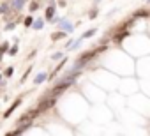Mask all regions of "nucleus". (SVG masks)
I'll return each instance as SVG.
<instances>
[{"instance_id": "9b49d317", "label": "nucleus", "mask_w": 150, "mask_h": 136, "mask_svg": "<svg viewBox=\"0 0 150 136\" xmlns=\"http://www.w3.org/2000/svg\"><path fill=\"white\" fill-rule=\"evenodd\" d=\"M62 37H66V32H55L51 35V41H57V39H62Z\"/></svg>"}, {"instance_id": "f257e3e1", "label": "nucleus", "mask_w": 150, "mask_h": 136, "mask_svg": "<svg viewBox=\"0 0 150 136\" xmlns=\"http://www.w3.org/2000/svg\"><path fill=\"white\" fill-rule=\"evenodd\" d=\"M104 50H106V46H101V48H97V50H94V51H87V53H85V55H83V57H81V58H79V60L76 62L74 69H79L81 65H85V64H87V62H88L90 58H94V57H95L97 53H101V51H104Z\"/></svg>"}, {"instance_id": "dca6fc26", "label": "nucleus", "mask_w": 150, "mask_h": 136, "mask_svg": "<svg viewBox=\"0 0 150 136\" xmlns=\"http://www.w3.org/2000/svg\"><path fill=\"white\" fill-rule=\"evenodd\" d=\"M7 48H9V44H7V42H4V44H0V53L4 55V51H6Z\"/></svg>"}, {"instance_id": "f8f14e48", "label": "nucleus", "mask_w": 150, "mask_h": 136, "mask_svg": "<svg viewBox=\"0 0 150 136\" xmlns=\"http://www.w3.org/2000/svg\"><path fill=\"white\" fill-rule=\"evenodd\" d=\"M34 23V28H37V30H41L42 28V19H37V21H32Z\"/></svg>"}, {"instance_id": "39448f33", "label": "nucleus", "mask_w": 150, "mask_h": 136, "mask_svg": "<svg viewBox=\"0 0 150 136\" xmlns=\"http://www.w3.org/2000/svg\"><path fill=\"white\" fill-rule=\"evenodd\" d=\"M60 28H62L64 32H66V30H67V32H73V30H74V27L71 25V21H66V19L60 21Z\"/></svg>"}, {"instance_id": "4be33fe9", "label": "nucleus", "mask_w": 150, "mask_h": 136, "mask_svg": "<svg viewBox=\"0 0 150 136\" xmlns=\"http://www.w3.org/2000/svg\"><path fill=\"white\" fill-rule=\"evenodd\" d=\"M95 16H97V11H92V12H90V18H92V19H94V18H95Z\"/></svg>"}, {"instance_id": "9d476101", "label": "nucleus", "mask_w": 150, "mask_h": 136, "mask_svg": "<svg viewBox=\"0 0 150 136\" xmlns=\"http://www.w3.org/2000/svg\"><path fill=\"white\" fill-rule=\"evenodd\" d=\"M37 115H39V111H37V108H35V110H30V111L27 113V117H28V120H32V119H35Z\"/></svg>"}, {"instance_id": "1a4fd4ad", "label": "nucleus", "mask_w": 150, "mask_h": 136, "mask_svg": "<svg viewBox=\"0 0 150 136\" xmlns=\"http://www.w3.org/2000/svg\"><path fill=\"white\" fill-rule=\"evenodd\" d=\"M136 18H148V11H145V9H141V11H138L134 16H133V19H136Z\"/></svg>"}, {"instance_id": "412c9836", "label": "nucleus", "mask_w": 150, "mask_h": 136, "mask_svg": "<svg viewBox=\"0 0 150 136\" xmlns=\"http://www.w3.org/2000/svg\"><path fill=\"white\" fill-rule=\"evenodd\" d=\"M16 51H18V46H12V48H11V50H9V53H11V55H14V53H16Z\"/></svg>"}, {"instance_id": "4468645a", "label": "nucleus", "mask_w": 150, "mask_h": 136, "mask_svg": "<svg viewBox=\"0 0 150 136\" xmlns=\"http://www.w3.org/2000/svg\"><path fill=\"white\" fill-rule=\"evenodd\" d=\"M12 73H14V67H7V69H6V76H7V78H11Z\"/></svg>"}, {"instance_id": "7ed1b4c3", "label": "nucleus", "mask_w": 150, "mask_h": 136, "mask_svg": "<svg viewBox=\"0 0 150 136\" xmlns=\"http://www.w3.org/2000/svg\"><path fill=\"white\" fill-rule=\"evenodd\" d=\"M125 37H127V30H117V35L113 37V41L120 44V42H122V41H124Z\"/></svg>"}, {"instance_id": "6ab92c4d", "label": "nucleus", "mask_w": 150, "mask_h": 136, "mask_svg": "<svg viewBox=\"0 0 150 136\" xmlns=\"http://www.w3.org/2000/svg\"><path fill=\"white\" fill-rule=\"evenodd\" d=\"M51 58H53V60H60V58H62V53H55Z\"/></svg>"}, {"instance_id": "0eeeda50", "label": "nucleus", "mask_w": 150, "mask_h": 136, "mask_svg": "<svg viewBox=\"0 0 150 136\" xmlns=\"http://www.w3.org/2000/svg\"><path fill=\"white\" fill-rule=\"evenodd\" d=\"M11 6H12L16 11H19V9H23V6H25V0H12V2H11Z\"/></svg>"}, {"instance_id": "20e7f679", "label": "nucleus", "mask_w": 150, "mask_h": 136, "mask_svg": "<svg viewBox=\"0 0 150 136\" xmlns=\"http://www.w3.org/2000/svg\"><path fill=\"white\" fill-rule=\"evenodd\" d=\"M19 103H21V99H16V101H14V103H12V104H11V108H9V110H7V111H6V113H4V117H6V119H7V117H11V115H12V111H14V110H16V108H18V106H19Z\"/></svg>"}, {"instance_id": "2eb2a0df", "label": "nucleus", "mask_w": 150, "mask_h": 136, "mask_svg": "<svg viewBox=\"0 0 150 136\" xmlns=\"http://www.w3.org/2000/svg\"><path fill=\"white\" fill-rule=\"evenodd\" d=\"M7 9H9V4L6 2V4H4L2 7H0V12H2V14H7Z\"/></svg>"}, {"instance_id": "a211bd4d", "label": "nucleus", "mask_w": 150, "mask_h": 136, "mask_svg": "<svg viewBox=\"0 0 150 136\" xmlns=\"http://www.w3.org/2000/svg\"><path fill=\"white\" fill-rule=\"evenodd\" d=\"M37 7H39V2H32V4H30V11H32V12H34Z\"/></svg>"}, {"instance_id": "423d86ee", "label": "nucleus", "mask_w": 150, "mask_h": 136, "mask_svg": "<svg viewBox=\"0 0 150 136\" xmlns=\"http://www.w3.org/2000/svg\"><path fill=\"white\" fill-rule=\"evenodd\" d=\"M55 16V6H53V2L48 6V9H46V19H50L51 21V18Z\"/></svg>"}, {"instance_id": "aec40b11", "label": "nucleus", "mask_w": 150, "mask_h": 136, "mask_svg": "<svg viewBox=\"0 0 150 136\" xmlns=\"http://www.w3.org/2000/svg\"><path fill=\"white\" fill-rule=\"evenodd\" d=\"M12 28H14V23H7L6 25V30H12Z\"/></svg>"}, {"instance_id": "f3484780", "label": "nucleus", "mask_w": 150, "mask_h": 136, "mask_svg": "<svg viewBox=\"0 0 150 136\" xmlns=\"http://www.w3.org/2000/svg\"><path fill=\"white\" fill-rule=\"evenodd\" d=\"M32 21H34V18H32V16L25 18V25H27V27H30V25H32Z\"/></svg>"}, {"instance_id": "f03ea898", "label": "nucleus", "mask_w": 150, "mask_h": 136, "mask_svg": "<svg viewBox=\"0 0 150 136\" xmlns=\"http://www.w3.org/2000/svg\"><path fill=\"white\" fill-rule=\"evenodd\" d=\"M55 103H57V97H44L39 104H37V111L39 113H44V111H48V110H51L53 106H55Z\"/></svg>"}, {"instance_id": "6e6552de", "label": "nucleus", "mask_w": 150, "mask_h": 136, "mask_svg": "<svg viewBox=\"0 0 150 136\" xmlns=\"http://www.w3.org/2000/svg\"><path fill=\"white\" fill-rule=\"evenodd\" d=\"M46 80V73H39L37 76H35V80H34V83L35 85H39V83H42V81H44Z\"/></svg>"}, {"instance_id": "ddd939ff", "label": "nucleus", "mask_w": 150, "mask_h": 136, "mask_svg": "<svg viewBox=\"0 0 150 136\" xmlns=\"http://www.w3.org/2000/svg\"><path fill=\"white\" fill-rule=\"evenodd\" d=\"M94 34H95V28H90V30H87V32L83 34V37H92Z\"/></svg>"}]
</instances>
